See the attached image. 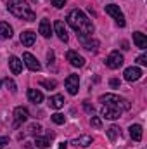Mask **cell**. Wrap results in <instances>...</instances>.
Instances as JSON below:
<instances>
[{"label": "cell", "instance_id": "cell-1", "mask_svg": "<svg viewBox=\"0 0 147 149\" xmlns=\"http://www.w3.org/2000/svg\"><path fill=\"white\" fill-rule=\"evenodd\" d=\"M68 24L73 28L74 31H78V35H83V37H92L94 33V24L92 21L78 9L71 10L68 14Z\"/></svg>", "mask_w": 147, "mask_h": 149}, {"label": "cell", "instance_id": "cell-2", "mask_svg": "<svg viewBox=\"0 0 147 149\" xmlns=\"http://www.w3.org/2000/svg\"><path fill=\"white\" fill-rule=\"evenodd\" d=\"M7 9L19 19L24 21H35V12L30 9V5L24 0H9L7 2Z\"/></svg>", "mask_w": 147, "mask_h": 149}, {"label": "cell", "instance_id": "cell-3", "mask_svg": "<svg viewBox=\"0 0 147 149\" xmlns=\"http://www.w3.org/2000/svg\"><path fill=\"white\" fill-rule=\"evenodd\" d=\"M101 102H102L104 106H111V108H114V109H118V111H121V113L128 111V109L132 108L126 99H123V97H119V95H116V94L101 95Z\"/></svg>", "mask_w": 147, "mask_h": 149}, {"label": "cell", "instance_id": "cell-4", "mask_svg": "<svg viewBox=\"0 0 147 149\" xmlns=\"http://www.w3.org/2000/svg\"><path fill=\"white\" fill-rule=\"evenodd\" d=\"M106 14H109L111 17H114L116 19V23H118V26H125L126 23H125V16H123V12L119 10V7L118 5H114V3H109V5H106Z\"/></svg>", "mask_w": 147, "mask_h": 149}, {"label": "cell", "instance_id": "cell-5", "mask_svg": "<svg viewBox=\"0 0 147 149\" xmlns=\"http://www.w3.org/2000/svg\"><path fill=\"white\" fill-rule=\"evenodd\" d=\"M123 63H125V59H123V56H121L118 50L111 52L109 56H107V59H106V64H107V68H111V70H118V68H121Z\"/></svg>", "mask_w": 147, "mask_h": 149}, {"label": "cell", "instance_id": "cell-6", "mask_svg": "<svg viewBox=\"0 0 147 149\" xmlns=\"http://www.w3.org/2000/svg\"><path fill=\"white\" fill-rule=\"evenodd\" d=\"M142 70L140 68H137V66H130V68H126L125 70V80L126 81H130V83H133V81H137V80H140L142 78Z\"/></svg>", "mask_w": 147, "mask_h": 149}, {"label": "cell", "instance_id": "cell-7", "mask_svg": "<svg viewBox=\"0 0 147 149\" xmlns=\"http://www.w3.org/2000/svg\"><path fill=\"white\" fill-rule=\"evenodd\" d=\"M64 83H66V88H68V92L71 95L78 94V88H80V78H78V74H69Z\"/></svg>", "mask_w": 147, "mask_h": 149}, {"label": "cell", "instance_id": "cell-8", "mask_svg": "<svg viewBox=\"0 0 147 149\" xmlns=\"http://www.w3.org/2000/svg\"><path fill=\"white\" fill-rule=\"evenodd\" d=\"M23 61H24V64H26L31 71H40V70H42V64L37 61V57H35L33 54H30V52H24V54H23Z\"/></svg>", "mask_w": 147, "mask_h": 149}, {"label": "cell", "instance_id": "cell-9", "mask_svg": "<svg viewBox=\"0 0 147 149\" xmlns=\"http://www.w3.org/2000/svg\"><path fill=\"white\" fill-rule=\"evenodd\" d=\"M66 57H68L69 64L74 66V68H81V66H85V57H83V56H80V54H78V52H74V50H69V52L66 54Z\"/></svg>", "mask_w": 147, "mask_h": 149}, {"label": "cell", "instance_id": "cell-10", "mask_svg": "<svg viewBox=\"0 0 147 149\" xmlns=\"http://www.w3.org/2000/svg\"><path fill=\"white\" fill-rule=\"evenodd\" d=\"M78 38H80V42H81V45L87 49V50H90V52H95L97 49H99V42L97 40H94V38H88L83 37V35H78Z\"/></svg>", "mask_w": 147, "mask_h": 149}, {"label": "cell", "instance_id": "cell-11", "mask_svg": "<svg viewBox=\"0 0 147 149\" xmlns=\"http://www.w3.org/2000/svg\"><path fill=\"white\" fill-rule=\"evenodd\" d=\"M35 40H37V35H35V31H31V30H26V31L21 33V43H23L24 47H31V45L35 43Z\"/></svg>", "mask_w": 147, "mask_h": 149}, {"label": "cell", "instance_id": "cell-12", "mask_svg": "<svg viewBox=\"0 0 147 149\" xmlns=\"http://www.w3.org/2000/svg\"><path fill=\"white\" fill-rule=\"evenodd\" d=\"M14 118H16V125H19V123H24L28 118H30V113L26 108H16L14 109Z\"/></svg>", "mask_w": 147, "mask_h": 149}, {"label": "cell", "instance_id": "cell-13", "mask_svg": "<svg viewBox=\"0 0 147 149\" xmlns=\"http://www.w3.org/2000/svg\"><path fill=\"white\" fill-rule=\"evenodd\" d=\"M9 68H10V71L14 74H19L23 71V61L19 59V57H16V56H12L10 59H9Z\"/></svg>", "mask_w": 147, "mask_h": 149}, {"label": "cell", "instance_id": "cell-14", "mask_svg": "<svg viewBox=\"0 0 147 149\" xmlns=\"http://www.w3.org/2000/svg\"><path fill=\"white\" fill-rule=\"evenodd\" d=\"M54 28H55V33H57V37H59L61 42H68V40H69L68 31H66V28H64V23H62V21H55Z\"/></svg>", "mask_w": 147, "mask_h": 149}, {"label": "cell", "instance_id": "cell-15", "mask_svg": "<svg viewBox=\"0 0 147 149\" xmlns=\"http://www.w3.org/2000/svg\"><path fill=\"white\" fill-rule=\"evenodd\" d=\"M102 116L106 120H118L121 116V111H118V109H114L111 106H102Z\"/></svg>", "mask_w": 147, "mask_h": 149}, {"label": "cell", "instance_id": "cell-16", "mask_svg": "<svg viewBox=\"0 0 147 149\" xmlns=\"http://www.w3.org/2000/svg\"><path fill=\"white\" fill-rule=\"evenodd\" d=\"M40 33H42V37L45 38H50L52 37V26H50V21L49 19H42L40 21Z\"/></svg>", "mask_w": 147, "mask_h": 149}, {"label": "cell", "instance_id": "cell-17", "mask_svg": "<svg viewBox=\"0 0 147 149\" xmlns=\"http://www.w3.org/2000/svg\"><path fill=\"white\" fill-rule=\"evenodd\" d=\"M133 42H135V45L139 47V49H147V37L144 33H140V31H135L133 33Z\"/></svg>", "mask_w": 147, "mask_h": 149}, {"label": "cell", "instance_id": "cell-18", "mask_svg": "<svg viewBox=\"0 0 147 149\" xmlns=\"http://www.w3.org/2000/svg\"><path fill=\"white\" fill-rule=\"evenodd\" d=\"M28 99H30L33 104H40V102L43 101V94H42L40 90H37V88H30V90H28Z\"/></svg>", "mask_w": 147, "mask_h": 149}, {"label": "cell", "instance_id": "cell-19", "mask_svg": "<svg viewBox=\"0 0 147 149\" xmlns=\"http://www.w3.org/2000/svg\"><path fill=\"white\" fill-rule=\"evenodd\" d=\"M54 134H47V137H35V146L37 148H49L50 146V141H52Z\"/></svg>", "mask_w": 147, "mask_h": 149}, {"label": "cell", "instance_id": "cell-20", "mask_svg": "<svg viewBox=\"0 0 147 149\" xmlns=\"http://www.w3.org/2000/svg\"><path fill=\"white\" fill-rule=\"evenodd\" d=\"M49 104H50V108H54V109H61L62 106H64V97L62 95H52L50 99H49Z\"/></svg>", "mask_w": 147, "mask_h": 149}, {"label": "cell", "instance_id": "cell-21", "mask_svg": "<svg viewBox=\"0 0 147 149\" xmlns=\"http://www.w3.org/2000/svg\"><path fill=\"white\" fill-rule=\"evenodd\" d=\"M10 37H12V26L9 23H0V38L7 40Z\"/></svg>", "mask_w": 147, "mask_h": 149}, {"label": "cell", "instance_id": "cell-22", "mask_svg": "<svg viewBox=\"0 0 147 149\" xmlns=\"http://www.w3.org/2000/svg\"><path fill=\"white\" fill-rule=\"evenodd\" d=\"M130 137H132L133 141L140 142V141H142V127H140V125H132V127H130Z\"/></svg>", "mask_w": 147, "mask_h": 149}, {"label": "cell", "instance_id": "cell-23", "mask_svg": "<svg viewBox=\"0 0 147 149\" xmlns=\"http://www.w3.org/2000/svg\"><path fill=\"white\" fill-rule=\"evenodd\" d=\"M92 142H94V139H92L90 135H81V137H78V139L73 141L74 146H81V148H87V146H90Z\"/></svg>", "mask_w": 147, "mask_h": 149}, {"label": "cell", "instance_id": "cell-24", "mask_svg": "<svg viewBox=\"0 0 147 149\" xmlns=\"http://www.w3.org/2000/svg\"><path fill=\"white\" fill-rule=\"evenodd\" d=\"M119 135H121V130H119V127L112 125V127H109V128H107V137H109V141H116Z\"/></svg>", "mask_w": 147, "mask_h": 149}, {"label": "cell", "instance_id": "cell-25", "mask_svg": "<svg viewBox=\"0 0 147 149\" xmlns=\"http://www.w3.org/2000/svg\"><path fill=\"white\" fill-rule=\"evenodd\" d=\"M5 87L12 92V94H16V90H17V87H16V83H14V80H10V78H5Z\"/></svg>", "mask_w": 147, "mask_h": 149}, {"label": "cell", "instance_id": "cell-26", "mask_svg": "<svg viewBox=\"0 0 147 149\" xmlns=\"http://www.w3.org/2000/svg\"><path fill=\"white\" fill-rule=\"evenodd\" d=\"M55 85H57L55 80H43V81H42V87H45V88H49V90H54Z\"/></svg>", "mask_w": 147, "mask_h": 149}, {"label": "cell", "instance_id": "cell-27", "mask_svg": "<svg viewBox=\"0 0 147 149\" xmlns=\"http://www.w3.org/2000/svg\"><path fill=\"white\" fill-rule=\"evenodd\" d=\"M52 121H54V123H57V125H62V123L66 121V118H64V114L55 113V114H52Z\"/></svg>", "mask_w": 147, "mask_h": 149}, {"label": "cell", "instance_id": "cell-28", "mask_svg": "<svg viewBox=\"0 0 147 149\" xmlns=\"http://www.w3.org/2000/svg\"><path fill=\"white\" fill-rule=\"evenodd\" d=\"M40 130H42V127H40L38 123H31V125L28 127V134H33V135H37Z\"/></svg>", "mask_w": 147, "mask_h": 149}, {"label": "cell", "instance_id": "cell-29", "mask_svg": "<svg viewBox=\"0 0 147 149\" xmlns=\"http://www.w3.org/2000/svg\"><path fill=\"white\" fill-rule=\"evenodd\" d=\"M90 123H92V125H94L95 128H101V127H102V121H101V118H97V116H92Z\"/></svg>", "mask_w": 147, "mask_h": 149}, {"label": "cell", "instance_id": "cell-30", "mask_svg": "<svg viewBox=\"0 0 147 149\" xmlns=\"http://www.w3.org/2000/svg\"><path fill=\"white\" fill-rule=\"evenodd\" d=\"M52 5H54V7H57V9H61V7H64V5H66V0H52Z\"/></svg>", "mask_w": 147, "mask_h": 149}, {"label": "cell", "instance_id": "cell-31", "mask_svg": "<svg viewBox=\"0 0 147 149\" xmlns=\"http://www.w3.org/2000/svg\"><path fill=\"white\" fill-rule=\"evenodd\" d=\"M137 63H139V64H142V66H146V64H147V56H146V54L139 56V57H137Z\"/></svg>", "mask_w": 147, "mask_h": 149}, {"label": "cell", "instance_id": "cell-32", "mask_svg": "<svg viewBox=\"0 0 147 149\" xmlns=\"http://www.w3.org/2000/svg\"><path fill=\"white\" fill-rule=\"evenodd\" d=\"M9 144V137H2L0 135V149L3 148V146H7Z\"/></svg>", "mask_w": 147, "mask_h": 149}, {"label": "cell", "instance_id": "cell-33", "mask_svg": "<svg viewBox=\"0 0 147 149\" xmlns=\"http://www.w3.org/2000/svg\"><path fill=\"white\" fill-rule=\"evenodd\" d=\"M83 108H85V111L87 113H94V106H90L88 102H83Z\"/></svg>", "mask_w": 147, "mask_h": 149}, {"label": "cell", "instance_id": "cell-34", "mask_svg": "<svg viewBox=\"0 0 147 149\" xmlns=\"http://www.w3.org/2000/svg\"><path fill=\"white\" fill-rule=\"evenodd\" d=\"M109 83H111V87H114V88H118V87H119V80H116V78H112Z\"/></svg>", "mask_w": 147, "mask_h": 149}, {"label": "cell", "instance_id": "cell-35", "mask_svg": "<svg viewBox=\"0 0 147 149\" xmlns=\"http://www.w3.org/2000/svg\"><path fill=\"white\" fill-rule=\"evenodd\" d=\"M68 148V144H66V142H61V146H59V149H66Z\"/></svg>", "mask_w": 147, "mask_h": 149}, {"label": "cell", "instance_id": "cell-36", "mask_svg": "<svg viewBox=\"0 0 147 149\" xmlns=\"http://www.w3.org/2000/svg\"><path fill=\"white\" fill-rule=\"evenodd\" d=\"M0 85H2V80H0Z\"/></svg>", "mask_w": 147, "mask_h": 149}]
</instances>
